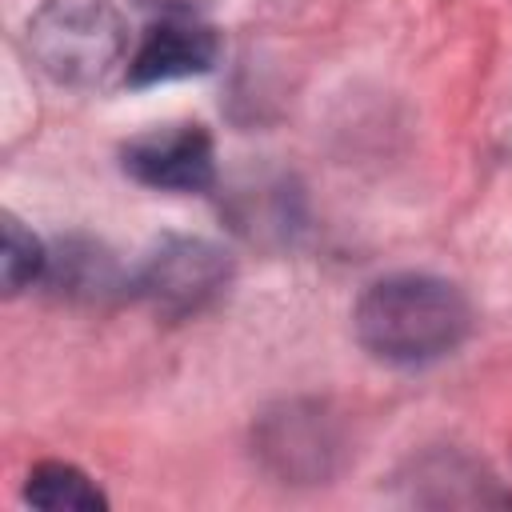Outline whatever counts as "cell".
Wrapping results in <instances>:
<instances>
[{
    "label": "cell",
    "instance_id": "52a82bcc",
    "mask_svg": "<svg viewBox=\"0 0 512 512\" xmlns=\"http://www.w3.org/2000/svg\"><path fill=\"white\" fill-rule=\"evenodd\" d=\"M48 268V252L44 244L12 216L4 212V244H0V276H4V292L16 296L20 288H28L40 272Z\"/></svg>",
    "mask_w": 512,
    "mask_h": 512
},
{
    "label": "cell",
    "instance_id": "7a4b0ae2",
    "mask_svg": "<svg viewBox=\"0 0 512 512\" xmlns=\"http://www.w3.org/2000/svg\"><path fill=\"white\" fill-rule=\"evenodd\" d=\"M28 52L68 88L104 84L128 56V24L112 0H44L28 20Z\"/></svg>",
    "mask_w": 512,
    "mask_h": 512
},
{
    "label": "cell",
    "instance_id": "277c9868",
    "mask_svg": "<svg viewBox=\"0 0 512 512\" xmlns=\"http://www.w3.org/2000/svg\"><path fill=\"white\" fill-rule=\"evenodd\" d=\"M120 164L132 180L160 192H204L216 180L212 136L200 124L152 128L120 148Z\"/></svg>",
    "mask_w": 512,
    "mask_h": 512
},
{
    "label": "cell",
    "instance_id": "8992f818",
    "mask_svg": "<svg viewBox=\"0 0 512 512\" xmlns=\"http://www.w3.org/2000/svg\"><path fill=\"white\" fill-rule=\"evenodd\" d=\"M24 500L48 512H100L108 504L104 492L76 464H64V460L36 464L24 484Z\"/></svg>",
    "mask_w": 512,
    "mask_h": 512
},
{
    "label": "cell",
    "instance_id": "5b68a950",
    "mask_svg": "<svg viewBox=\"0 0 512 512\" xmlns=\"http://www.w3.org/2000/svg\"><path fill=\"white\" fill-rule=\"evenodd\" d=\"M216 52H220V40L204 20H196L192 12H168L144 32L136 52L128 56L124 76L136 88L200 76L216 64Z\"/></svg>",
    "mask_w": 512,
    "mask_h": 512
},
{
    "label": "cell",
    "instance_id": "3957f363",
    "mask_svg": "<svg viewBox=\"0 0 512 512\" xmlns=\"http://www.w3.org/2000/svg\"><path fill=\"white\" fill-rule=\"evenodd\" d=\"M232 280V260L224 248L192 236H168L140 268L136 292L164 316L184 320L212 304Z\"/></svg>",
    "mask_w": 512,
    "mask_h": 512
},
{
    "label": "cell",
    "instance_id": "6da1fadb",
    "mask_svg": "<svg viewBox=\"0 0 512 512\" xmlns=\"http://www.w3.org/2000/svg\"><path fill=\"white\" fill-rule=\"evenodd\" d=\"M352 328L364 352L384 364L412 368L456 352L472 328V308L452 280L400 272L360 292Z\"/></svg>",
    "mask_w": 512,
    "mask_h": 512
}]
</instances>
